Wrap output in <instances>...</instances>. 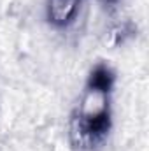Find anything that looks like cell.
Masks as SVG:
<instances>
[{"label":"cell","mask_w":149,"mask_h":151,"mask_svg":"<svg viewBox=\"0 0 149 151\" xmlns=\"http://www.w3.org/2000/svg\"><path fill=\"white\" fill-rule=\"evenodd\" d=\"M79 0H49L47 14L54 25H67L74 18Z\"/></svg>","instance_id":"cell-2"},{"label":"cell","mask_w":149,"mask_h":151,"mask_svg":"<svg viewBox=\"0 0 149 151\" xmlns=\"http://www.w3.org/2000/svg\"><path fill=\"white\" fill-rule=\"evenodd\" d=\"M109 90L90 84L79 107V134L84 141L95 142L109 127Z\"/></svg>","instance_id":"cell-1"}]
</instances>
